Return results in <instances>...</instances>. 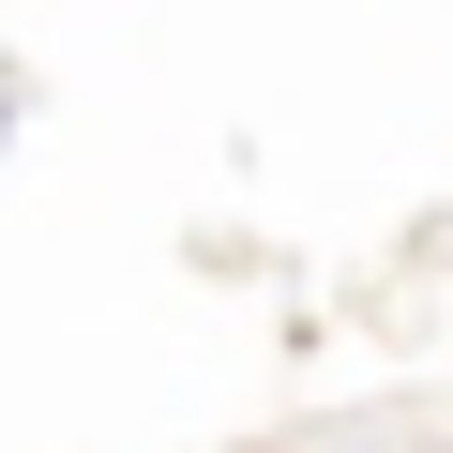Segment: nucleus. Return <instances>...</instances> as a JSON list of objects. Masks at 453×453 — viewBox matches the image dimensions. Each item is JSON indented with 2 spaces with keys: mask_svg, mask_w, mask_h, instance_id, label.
<instances>
[{
  "mask_svg": "<svg viewBox=\"0 0 453 453\" xmlns=\"http://www.w3.org/2000/svg\"><path fill=\"white\" fill-rule=\"evenodd\" d=\"M0 151H16V76H0Z\"/></svg>",
  "mask_w": 453,
  "mask_h": 453,
  "instance_id": "1",
  "label": "nucleus"
}]
</instances>
